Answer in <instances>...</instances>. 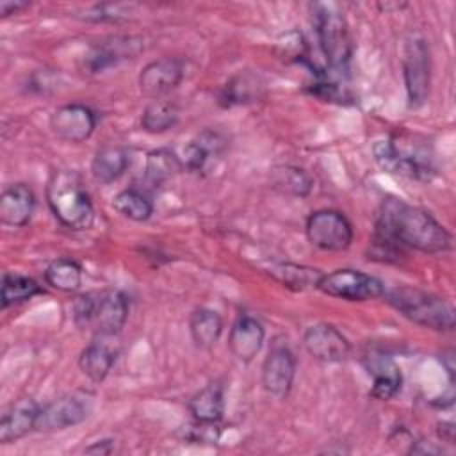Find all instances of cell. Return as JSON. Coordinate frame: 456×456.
<instances>
[{
    "label": "cell",
    "instance_id": "1",
    "mask_svg": "<svg viewBox=\"0 0 456 456\" xmlns=\"http://www.w3.org/2000/svg\"><path fill=\"white\" fill-rule=\"evenodd\" d=\"M374 239L422 253H444L452 246L451 233L428 210L392 196L379 205Z\"/></svg>",
    "mask_w": 456,
    "mask_h": 456
},
{
    "label": "cell",
    "instance_id": "2",
    "mask_svg": "<svg viewBox=\"0 0 456 456\" xmlns=\"http://www.w3.org/2000/svg\"><path fill=\"white\" fill-rule=\"evenodd\" d=\"M71 314L78 330L107 338L123 330L128 317V299L114 289L91 290L75 297Z\"/></svg>",
    "mask_w": 456,
    "mask_h": 456
},
{
    "label": "cell",
    "instance_id": "3",
    "mask_svg": "<svg viewBox=\"0 0 456 456\" xmlns=\"http://www.w3.org/2000/svg\"><path fill=\"white\" fill-rule=\"evenodd\" d=\"M46 203L55 219L69 230H87L94 223V207L78 173L55 171L46 185Z\"/></svg>",
    "mask_w": 456,
    "mask_h": 456
},
{
    "label": "cell",
    "instance_id": "4",
    "mask_svg": "<svg viewBox=\"0 0 456 456\" xmlns=\"http://www.w3.org/2000/svg\"><path fill=\"white\" fill-rule=\"evenodd\" d=\"M381 297H385V301L401 315L419 326L435 331H451L454 328V306L436 294L415 287H392L388 290L385 289Z\"/></svg>",
    "mask_w": 456,
    "mask_h": 456
},
{
    "label": "cell",
    "instance_id": "5",
    "mask_svg": "<svg viewBox=\"0 0 456 456\" xmlns=\"http://www.w3.org/2000/svg\"><path fill=\"white\" fill-rule=\"evenodd\" d=\"M312 23L319 48L333 71L346 73L353 57V39L344 14L333 4H312Z\"/></svg>",
    "mask_w": 456,
    "mask_h": 456
},
{
    "label": "cell",
    "instance_id": "6",
    "mask_svg": "<svg viewBox=\"0 0 456 456\" xmlns=\"http://www.w3.org/2000/svg\"><path fill=\"white\" fill-rule=\"evenodd\" d=\"M94 401L96 395L89 390H73L61 395L59 399L41 406L36 431L53 433L82 424L86 419L91 417L94 410Z\"/></svg>",
    "mask_w": 456,
    "mask_h": 456
},
{
    "label": "cell",
    "instance_id": "7",
    "mask_svg": "<svg viewBox=\"0 0 456 456\" xmlns=\"http://www.w3.org/2000/svg\"><path fill=\"white\" fill-rule=\"evenodd\" d=\"M401 66L408 105L417 109L426 103L431 82V59L424 37L417 34L406 37L403 45Z\"/></svg>",
    "mask_w": 456,
    "mask_h": 456
},
{
    "label": "cell",
    "instance_id": "8",
    "mask_svg": "<svg viewBox=\"0 0 456 456\" xmlns=\"http://www.w3.org/2000/svg\"><path fill=\"white\" fill-rule=\"evenodd\" d=\"M305 233L308 242L322 251H344L353 242V226L349 219L333 208L312 212L306 217Z\"/></svg>",
    "mask_w": 456,
    "mask_h": 456
},
{
    "label": "cell",
    "instance_id": "9",
    "mask_svg": "<svg viewBox=\"0 0 456 456\" xmlns=\"http://www.w3.org/2000/svg\"><path fill=\"white\" fill-rule=\"evenodd\" d=\"M319 290L346 301H369L381 297L385 285L378 278L358 269H335L322 274Z\"/></svg>",
    "mask_w": 456,
    "mask_h": 456
},
{
    "label": "cell",
    "instance_id": "10",
    "mask_svg": "<svg viewBox=\"0 0 456 456\" xmlns=\"http://www.w3.org/2000/svg\"><path fill=\"white\" fill-rule=\"evenodd\" d=\"M372 153H374V160L385 171L399 176H406L410 180L428 182L435 173L429 159H424L411 151H404L390 139L378 141L372 146Z\"/></svg>",
    "mask_w": 456,
    "mask_h": 456
},
{
    "label": "cell",
    "instance_id": "11",
    "mask_svg": "<svg viewBox=\"0 0 456 456\" xmlns=\"http://www.w3.org/2000/svg\"><path fill=\"white\" fill-rule=\"evenodd\" d=\"M296 378V356L285 342L276 340L262 365V385L267 394L283 399L289 395Z\"/></svg>",
    "mask_w": 456,
    "mask_h": 456
},
{
    "label": "cell",
    "instance_id": "12",
    "mask_svg": "<svg viewBox=\"0 0 456 456\" xmlns=\"http://www.w3.org/2000/svg\"><path fill=\"white\" fill-rule=\"evenodd\" d=\"M303 346L312 358L322 363L344 362L351 353V342L347 337L328 322H317L306 328Z\"/></svg>",
    "mask_w": 456,
    "mask_h": 456
},
{
    "label": "cell",
    "instance_id": "13",
    "mask_svg": "<svg viewBox=\"0 0 456 456\" xmlns=\"http://www.w3.org/2000/svg\"><path fill=\"white\" fill-rule=\"evenodd\" d=\"M50 128L61 141L84 142L96 128V114L84 103H66L50 116Z\"/></svg>",
    "mask_w": 456,
    "mask_h": 456
},
{
    "label": "cell",
    "instance_id": "14",
    "mask_svg": "<svg viewBox=\"0 0 456 456\" xmlns=\"http://www.w3.org/2000/svg\"><path fill=\"white\" fill-rule=\"evenodd\" d=\"M183 78V62L178 57H160L148 62L139 73V89L144 96L159 100L171 93Z\"/></svg>",
    "mask_w": 456,
    "mask_h": 456
},
{
    "label": "cell",
    "instance_id": "15",
    "mask_svg": "<svg viewBox=\"0 0 456 456\" xmlns=\"http://www.w3.org/2000/svg\"><path fill=\"white\" fill-rule=\"evenodd\" d=\"M265 330L262 322L248 314H242L232 324L228 335V349L239 362H251L262 349Z\"/></svg>",
    "mask_w": 456,
    "mask_h": 456
},
{
    "label": "cell",
    "instance_id": "16",
    "mask_svg": "<svg viewBox=\"0 0 456 456\" xmlns=\"http://www.w3.org/2000/svg\"><path fill=\"white\" fill-rule=\"evenodd\" d=\"M363 365L372 376V397L379 401H388L399 394L403 385V374L390 356L383 353H369L363 358Z\"/></svg>",
    "mask_w": 456,
    "mask_h": 456
},
{
    "label": "cell",
    "instance_id": "17",
    "mask_svg": "<svg viewBox=\"0 0 456 456\" xmlns=\"http://www.w3.org/2000/svg\"><path fill=\"white\" fill-rule=\"evenodd\" d=\"M39 410L41 406L30 397L12 403L0 419V442L12 444L36 429Z\"/></svg>",
    "mask_w": 456,
    "mask_h": 456
},
{
    "label": "cell",
    "instance_id": "18",
    "mask_svg": "<svg viewBox=\"0 0 456 456\" xmlns=\"http://www.w3.org/2000/svg\"><path fill=\"white\" fill-rule=\"evenodd\" d=\"M36 210V196L27 183H11L0 196V221L7 226H25Z\"/></svg>",
    "mask_w": 456,
    "mask_h": 456
},
{
    "label": "cell",
    "instance_id": "19",
    "mask_svg": "<svg viewBox=\"0 0 456 456\" xmlns=\"http://www.w3.org/2000/svg\"><path fill=\"white\" fill-rule=\"evenodd\" d=\"M189 411L196 422L217 424L224 413V385L219 379L207 383L191 397Z\"/></svg>",
    "mask_w": 456,
    "mask_h": 456
},
{
    "label": "cell",
    "instance_id": "20",
    "mask_svg": "<svg viewBox=\"0 0 456 456\" xmlns=\"http://www.w3.org/2000/svg\"><path fill=\"white\" fill-rule=\"evenodd\" d=\"M141 48L142 46H141L139 39L112 37L109 43H102L93 48V52L86 57V66L91 73H98L123 59H130L132 55L139 53Z\"/></svg>",
    "mask_w": 456,
    "mask_h": 456
},
{
    "label": "cell",
    "instance_id": "21",
    "mask_svg": "<svg viewBox=\"0 0 456 456\" xmlns=\"http://www.w3.org/2000/svg\"><path fill=\"white\" fill-rule=\"evenodd\" d=\"M114 362L116 351L102 337H94V340L89 342L78 356L80 370L94 383H102L107 378Z\"/></svg>",
    "mask_w": 456,
    "mask_h": 456
},
{
    "label": "cell",
    "instance_id": "22",
    "mask_svg": "<svg viewBox=\"0 0 456 456\" xmlns=\"http://www.w3.org/2000/svg\"><path fill=\"white\" fill-rule=\"evenodd\" d=\"M130 166V153L126 148L118 144H105L102 146L93 162L91 173L102 183L116 182Z\"/></svg>",
    "mask_w": 456,
    "mask_h": 456
},
{
    "label": "cell",
    "instance_id": "23",
    "mask_svg": "<svg viewBox=\"0 0 456 456\" xmlns=\"http://www.w3.org/2000/svg\"><path fill=\"white\" fill-rule=\"evenodd\" d=\"M223 146H224V141L217 132L203 130L192 141H189V144L183 148V157H182L183 169L192 173L203 171L210 157L219 155Z\"/></svg>",
    "mask_w": 456,
    "mask_h": 456
},
{
    "label": "cell",
    "instance_id": "24",
    "mask_svg": "<svg viewBox=\"0 0 456 456\" xmlns=\"http://www.w3.org/2000/svg\"><path fill=\"white\" fill-rule=\"evenodd\" d=\"M182 169V159L175 151L167 148H157L146 155L144 182L157 189L169 182L173 176H176Z\"/></svg>",
    "mask_w": 456,
    "mask_h": 456
},
{
    "label": "cell",
    "instance_id": "25",
    "mask_svg": "<svg viewBox=\"0 0 456 456\" xmlns=\"http://www.w3.org/2000/svg\"><path fill=\"white\" fill-rule=\"evenodd\" d=\"M189 333L198 349H210L223 333V319L216 310L200 306L189 317Z\"/></svg>",
    "mask_w": 456,
    "mask_h": 456
},
{
    "label": "cell",
    "instance_id": "26",
    "mask_svg": "<svg viewBox=\"0 0 456 456\" xmlns=\"http://www.w3.org/2000/svg\"><path fill=\"white\" fill-rule=\"evenodd\" d=\"M269 274L280 281L283 287L292 290H314L319 289V281L324 273L315 267L292 264V262H280L271 265Z\"/></svg>",
    "mask_w": 456,
    "mask_h": 456
},
{
    "label": "cell",
    "instance_id": "27",
    "mask_svg": "<svg viewBox=\"0 0 456 456\" xmlns=\"http://www.w3.org/2000/svg\"><path fill=\"white\" fill-rule=\"evenodd\" d=\"M271 183L274 189L281 191L283 194L299 196V198L308 196L314 187L312 176L305 169L290 164L276 166L271 171Z\"/></svg>",
    "mask_w": 456,
    "mask_h": 456
},
{
    "label": "cell",
    "instance_id": "28",
    "mask_svg": "<svg viewBox=\"0 0 456 456\" xmlns=\"http://www.w3.org/2000/svg\"><path fill=\"white\" fill-rule=\"evenodd\" d=\"M41 285L28 276L16 274V273H4L2 276V292H0V305L2 308H9L12 305L23 303L32 299L34 296L41 294Z\"/></svg>",
    "mask_w": 456,
    "mask_h": 456
},
{
    "label": "cell",
    "instance_id": "29",
    "mask_svg": "<svg viewBox=\"0 0 456 456\" xmlns=\"http://www.w3.org/2000/svg\"><path fill=\"white\" fill-rule=\"evenodd\" d=\"M112 207L119 216L135 223L148 221L153 214L151 200L142 191L134 187L119 191L112 200Z\"/></svg>",
    "mask_w": 456,
    "mask_h": 456
},
{
    "label": "cell",
    "instance_id": "30",
    "mask_svg": "<svg viewBox=\"0 0 456 456\" xmlns=\"http://www.w3.org/2000/svg\"><path fill=\"white\" fill-rule=\"evenodd\" d=\"M45 280L61 292H75L82 283V267L73 258H55L46 265Z\"/></svg>",
    "mask_w": 456,
    "mask_h": 456
},
{
    "label": "cell",
    "instance_id": "31",
    "mask_svg": "<svg viewBox=\"0 0 456 456\" xmlns=\"http://www.w3.org/2000/svg\"><path fill=\"white\" fill-rule=\"evenodd\" d=\"M178 121V110L173 103L164 100H153L141 116V126L148 134H162L175 126Z\"/></svg>",
    "mask_w": 456,
    "mask_h": 456
},
{
    "label": "cell",
    "instance_id": "32",
    "mask_svg": "<svg viewBox=\"0 0 456 456\" xmlns=\"http://www.w3.org/2000/svg\"><path fill=\"white\" fill-rule=\"evenodd\" d=\"M258 86L256 82H248L246 77H237L233 78L230 84L224 86V91L221 94V102L230 107L233 103H244V102H251V98L255 96Z\"/></svg>",
    "mask_w": 456,
    "mask_h": 456
},
{
    "label": "cell",
    "instance_id": "33",
    "mask_svg": "<svg viewBox=\"0 0 456 456\" xmlns=\"http://www.w3.org/2000/svg\"><path fill=\"white\" fill-rule=\"evenodd\" d=\"M130 11V5L126 4H100L87 9L82 18L87 21H116L119 18H125Z\"/></svg>",
    "mask_w": 456,
    "mask_h": 456
},
{
    "label": "cell",
    "instance_id": "34",
    "mask_svg": "<svg viewBox=\"0 0 456 456\" xmlns=\"http://www.w3.org/2000/svg\"><path fill=\"white\" fill-rule=\"evenodd\" d=\"M30 2L27 0H2L0 2V16L7 18L11 14H20L21 11L28 9Z\"/></svg>",
    "mask_w": 456,
    "mask_h": 456
},
{
    "label": "cell",
    "instance_id": "35",
    "mask_svg": "<svg viewBox=\"0 0 456 456\" xmlns=\"http://www.w3.org/2000/svg\"><path fill=\"white\" fill-rule=\"evenodd\" d=\"M114 451V440L112 438H102L93 442L91 445H87L84 449V452L87 454H110Z\"/></svg>",
    "mask_w": 456,
    "mask_h": 456
},
{
    "label": "cell",
    "instance_id": "36",
    "mask_svg": "<svg viewBox=\"0 0 456 456\" xmlns=\"http://www.w3.org/2000/svg\"><path fill=\"white\" fill-rule=\"evenodd\" d=\"M442 365L445 367L449 379H454V351L452 349H445L442 351Z\"/></svg>",
    "mask_w": 456,
    "mask_h": 456
},
{
    "label": "cell",
    "instance_id": "37",
    "mask_svg": "<svg viewBox=\"0 0 456 456\" xmlns=\"http://www.w3.org/2000/svg\"><path fill=\"white\" fill-rule=\"evenodd\" d=\"M438 436L444 442L452 444L454 442V424L452 422H440L438 424Z\"/></svg>",
    "mask_w": 456,
    "mask_h": 456
}]
</instances>
